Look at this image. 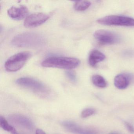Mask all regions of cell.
Segmentation results:
<instances>
[{"instance_id":"10","label":"cell","mask_w":134,"mask_h":134,"mask_svg":"<svg viewBox=\"0 0 134 134\" xmlns=\"http://www.w3.org/2000/svg\"><path fill=\"white\" fill-rule=\"evenodd\" d=\"M29 10L26 6L21 5L19 7H12L8 10L10 18L16 20H21L26 17Z\"/></svg>"},{"instance_id":"12","label":"cell","mask_w":134,"mask_h":134,"mask_svg":"<svg viewBox=\"0 0 134 134\" xmlns=\"http://www.w3.org/2000/svg\"><path fill=\"white\" fill-rule=\"evenodd\" d=\"M114 84L115 87L119 89H125L129 85V78L124 74H119L115 77Z\"/></svg>"},{"instance_id":"5","label":"cell","mask_w":134,"mask_h":134,"mask_svg":"<svg viewBox=\"0 0 134 134\" xmlns=\"http://www.w3.org/2000/svg\"><path fill=\"white\" fill-rule=\"evenodd\" d=\"M97 21L99 24L106 25L134 26V19L126 16L109 15L99 19Z\"/></svg>"},{"instance_id":"3","label":"cell","mask_w":134,"mask_h":134,"mask_svg":"<svg viewBox=\"0 0 134 134\" xmlns=\"http://www.w3.org/2000/svg\"><path fill=\"white\" fill-rule=\"evenodd\" d=\"M32 56L29 52L17 53L9 58L5 62L4 67L7 71L15 72L21 69Z\"/></svg>"},{"instance_id":"13","label":"cell","mask_w":134,"mask_h":134,"mask_svg":"<svg viewBox=\"0 0 134 134\" xmlns=\"http://www.w3.org/2000/svg\"><path fill=\"white\" fill-rule=\"evenodd\" d=\"M0 125L4 130L11 132L12 134H18L16 129L8 124L3 117L0 116Z\"/></svg>"},{"instance_id":"11","label":"cell","mask_w":134,"mask_h":134,"mask_svg":"<svg viewBox=\"0 0 134 134\" xmlns=\"http://www.w3.org/2000/svg\"><path fill=\"white\" fill-rule=\"evenodd\" d=\"M105 58V55L101 52L96 50H92L89 54L88 62L90 65L95 66L98 63L103 61Z\"/></svg>"},{"instance_id":"18","label":"cell","mask_w":134,"mask_h":134,"mask_svg":"<svg viewBox=\"0 0 134 134\" xmlns=\"http://www.w3.org/2000/svg\"><path fill=\"white\" fill-rule=\"evenodd\" d=\"M125 124L128 131L131 133L134 134V127L133 126L128 122H125Z\"/></svg>"},{"instance_id":"20","label":"cell","mask_w":134,"mask_h":134,"mask_svg":"<svg viewBox=\"0 0 134 134\" xmlns=\"http://www.w3.org/2000/svg\"><path fill=\"white\" fill-rule=\"evenodd\" d=\"M110 134H119L118 133H110Z\"/></svg>"},{"instance_id":"6","label":"cell","mask_w":134,"mask_h":134,"mask_svg":"<svg viewBox=\"0 0 134 134\" xmlns=\"http://www.w3.org/2000/svg\"><path fill=\"white\" fill-rule=\"evenodd\" d=\"M94 36L96 40L102 43L113 44L120 41V38L118 34L108 30H97L95 32Z\"/></svg>"},{"instance_id":"14","label":"cell","mask_w":134,"mask_h":134,"mask_svg":"<svg viewBox=\"0 0 134 134\" xmlns=\"http://www.w3.org/2000/svg\"><path fill=\"white\" fill-rule=\"evenodd\" d=\"M92 81L93 83L98 87L105 88L107 85L105 80L100 75H94L92 78Z\"/></svg>"},{"instance_id":"16","label":"cell","mask_w":134,"mask_h":134,"mask_svg":"<svg viewBox=\"0 0 134 134\" xmlns=\"http://www.w3.org/2000/svg\"><path fill=\"white\" fill-rule=\"evenodd\" d=\"M95 113V110L93 108H87L82 111L81 116L83 118L88 117Z\"/></svg>"},{"instance_id":"2","label":"cell","mask_w":134,"mask_h":134,"mask_svg":"<svg viewBox=\"0 0 134 134\" xmlns=\"http://www.w3.org/2000/svg\"><path fill=\"white\" fill-rule=\"evenodd\" d=\"M80 63V60L76 58L53 56L46 59L41 65L45 67L72 69L77 67Z\"/></svg>"},{"instance_id":"17","label":"cell","mask_w":134,"mask_h":134,"mask_svg":"<svg viewBox=\"0 0 134 134\" xmlns=\"http://www.w3.org/2000/svg\"><path fill=\"white\" fill-rule=\"evenodd\" d=\"M66 75L68 78L73 82L76 81V77L75 74L72 71H67L66 73Z\"/></svg>"},{"instance_id":"4","label":"cell","mask_w":134,"mask_h":134,"mask_svg":"<svg viewBox=\"0 0 134 134\" xmlns=\"http://www.w3.org/2000/svg\"><path fill=\"white\" fill-rule=\"evenodd\" d=\"M17 84L29 88L36 93L41 94H48L49 90L46 85L37 80L28 77L19 78L16 81Z\"/></svg>"},{"instance_id":"8","label":"cell","mask_w":134,"mask_h":134,"mask_svg":"<svg viewBox=\"0 0 134 134\" xmlns=\"http://www.w3.org/2000/svg\"><path fill=\"white\" fill-rule=\"evenodd\" d=\"M9 120L13 124L18 126L32 130L34 128L32 122L25 116L19 114H14L10 115Z\"/></svg>"},{"instance_id":"1","label":"cell","mask_w":134,"mask_h":134,"mask_svg":"<svg viewBox=\"0 0 134 134\" xmlns=\"http://www.w3.org/2000/svg\"><path fill=\"white\" fill-rule=\"evenodd\" d=\"M45 39L41 34L35 32H25L14 37L12 44L18 47L36 48L45 44Z\"/></svg>"},{"instance_id":"15","label":"cell","mask_w":134,"mask_h":134,"mask_svg":"<svg viewBox=\"0 0 134 134\" xmlns=\"http://www.w3.org/2000/svg\"><path fill=\"white\" fill-rule=\"evenodd\" d=\"M91 5V3L90 1H81L75 2L74 7L76 10L83 11L88 9Z\"/></svg>"},{"instance_id":"19","label":"cell","mask_w":134,"mask_h":134,"mask_svg":"<svg viewBox=\"0 0 134 134\" xmlns=\"http://www.w3.org/2000/svg\"><path fill=\"white\" fill-rule=\"evenodd\" d=\"M36 134H46V133L43 130L40 129H37L36 131Z\"/></svg>"},{"instance_id":"7","label":"cell","mask_w":134,"mask_h":134,"mask_svg":"<svg viewBox=\"0 0 134 134\" xmlns=\"http://www.w3.org/2000/svg\"><path fill=\"white\" fill-rule=\"evenodd\" d=\"M49 18V15L44 13L31 14L26 18L24 21V25L26 28L37 27L44 23Z\"/></svg>"},{"instance_id":"9","label":"cell","mask_w":134,"mask_h":134,"mask_svg":"<svg viewBox=\"0 0 134 134\" xmlns=\"http://www.w3.org/2000/svg\"><path fill=\"white\" fill-rule=\"evenodd\" d=\"M62 124L67 130L75 134H97V132L94 130L84 128L72 121H63Z\"/></svg>"}]
</instances>
